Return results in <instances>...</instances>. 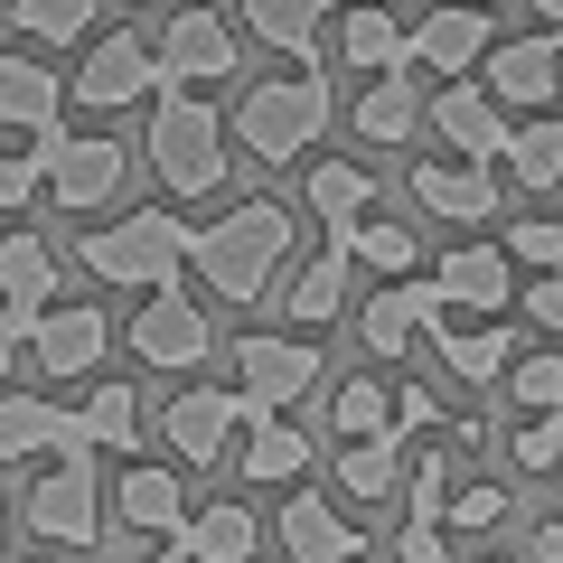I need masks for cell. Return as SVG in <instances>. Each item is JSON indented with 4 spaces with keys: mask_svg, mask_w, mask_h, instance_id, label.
Instances as JSON below:
<instances>
[{
    "mask_svg": "<svg viewBox=\"0 0 563 563\" xmlns=\"http://www.w3.org/2000/svg\"><path fill=\"white\" fill-rule=\"evenodd\" d=\"M507 461H517L526 479H554L563 470V413H526L517 432H507Z\"/></svg>",
    "mask_w": 563,
    "mask_h": 563,
    "instance_id": "cell-39",
    "label": "cell"
},
{
    "mask_svg": "<svg viewBox=\"0 0 563 563\" xmlns=\"http://www.w3.org/2000/svg\"><path fill=\"white\" fill-rule=\"evenodd\" d=\"M235 10H244V29H254V38H273L282 57L310 66V57H320V29L339 20L347 0H235Z\"/></svg>",
    "mask_w": 563,
    "mask_h": 563,
    "instance_id": "cell-28",
    "label": "cell"
},
{
    "mask_svg": "<svg viewBox=\"0 0 563 563\" xmlns=\"http://www.w3.org/2000/svg\"><path fill=\"white\" fill-rule=\"evenodd\" d=\"M347 291H357V254H347V244H320L301 273L282 282V320L310 339V329H329V320L347 310Z\"/></svg>",
    "mask_w": 563,
    "mask_h": 563,
    "instance_id": "cell-21",
    "label": "cell"
},
{
    "mask_svg": "<svg viewBox=\"0 0 563 563\" xmlns=\"http://www.w3.org/2000/svg\"><path fill=\"white\" fill-rule=\"evenodd\" d=\"M76 461L85 451V422L76 404H47V395H0V461Z\"/></svg>",
    "mask_w": 563,
    "mask_h": 563,
    "instance_id": "cell-18",
    "label": "cell"
},
{
    "mask_svg": "<svg viewBox=\"0 0 563 563\" xmlns=\"http://www.w3.org/2000/svg\"><path fill=\"white\" fill-rule=\"evenodd\" d=\"M29 536L47 544H95L103 536V488H95V451H76V461H57L38 488H29Z\"/></svg>",
    "mask_w": 563,
    "mask_h": 563,
    "instance_id": "cell-9",
    "label": "cell"
},
{
    "mask_svg": "<svg viewBox=\"0 0 563 563\" xmlns=\"http://www.w3.org/2000/svg\"><path fill=\"white\" fill-rule=\"evenodd\" d=\"M113 517L132 526V536H179V526H188V488H179V470L132 461V470L113 479Z\"/></svg>",
    "mask_w": 563,
    "mask_h": 563,
    "instance_id": "cell-24",
    "label": "cell"
},
{
    "mask_svg": "<svg viewBox=\"0 0 563 563\" xmlns=\"http://www.w3.org/2000/svg\"><path fill=\"white\" fill-rule=\"evenodd\" d=\"M291 244H301L291 207H282V198H244V207H225L217 225H198L188 263H198V282L217 291V301H263Z\"/></svg>",
    "mask_w": 563,
    "mask_h": 563,
    "instance_id": "cell-1",
    "label": "cell"
},
{
    "mask_svg": "<svg viewBox=\"0 0 563 563\" xmlns=\"http://www.w3.org/2000/svg\"><path fill=\"white\" fill-rule=\"evenodd\" d=\"M432 422H442L432 385H395V432H432Z\"/></svg>",
    "mask_w": 563,
    "mask_h": 563,
    "instance_id": "cell-45",
    "label": "cell"
},
{
    "mask_svg": "<svg viewBox=\"0 0 563 563\" xmlns=\"http://www.w3.org/2000/svg\"><path fill=\"white\" fill-rule=\"evenodd\" d=\"M188 244H198V225H179L169 207H132V217L95 225V235L76 244V263L95 282H122V291H179Z\"/></svg>",
    "mask_w": 563,
    "mask_h": 563,
    "instance_id": "cell-3",
    "label": "cell"
},
{
    "mask_svg": "<svg viewBox=\"0 0 563 563\" xmlns=\"http://www.w3.org/2000/svg\"><path fill=\"white\" fill-rule=\"evenodd\" d=\"M432 347H442V366L461 385H507V366H517V329H432Z\"/></svg>",
    "mask_w": 563,
    "mask_h": 563,
    "instance_id": "cell-32",
    "label": "cell"
},
{
    "mask_svg": "<svg viewBox=\"0 0 563 563\" xmlns=\"http://www.w3.org/2000/svg\"><path fill=\"white\" fill-rule=\"evenodd\" d=\"M442 320H451L442 282H376L357 310V339H366V357H404L422 329H442Z\"/></svg>",
    "mask_w": 563,
    "mask_h": 563,
    "instance_id": "cell-13",
    "label": "cell"
},
{
    "mask_svg": "<svg viewBox=\"0 0 563 563\" xmlns=\"http://www.w3.org/2000/svg\"><path fill=\"white\" fill-rule=\"evenodd\" d=\"M47 188V169H38V151H0V217H20L29 198Z\"/></svg>",
    "mask_w": 563,
    "mask_h": 563,
    "instance_id": "cell-42",
    "label": "cell"
},
{
    "mask_svg": "<svg viewBox=\"0 0 563 563\" xmlns=\"http://www.w3.org/2000/svg\"><path fill=\"white\" fill-rule=\"evenodd\" d=\"M66 95H76L85 113H122V103H151V95H161V47L132 38V29H103V38L85 47V66H76V85H66Z\"/></svg>",
    "mask_w": 563,
    "mask_h": 563,
    "instance_id": "cell-7",
    "label": "cell"
},
{
    "mask_svg": "<svg viewBox=\"0 0 563 563\" xmlns=\"http://www.w3.org/2000/svg\"><path fill=\"white\" fill-rule=\"evenodd\" d=\"M422 113H432V103L413 95V66H404V76H366V95L347 103V122H357L366 151H395V141H413Z\"/></svg>",
    "mask_w": 563,
    "mask_h": 563,
    "instance_id": "cell-25",
    "label": "cell"
},
{
    "mask_svg": "<svg viewBox=\"0 0 563 563\" xmlns=\"http://www.w3.org/2000/svg\"><path fill=\"white\" fill-rule=\"evenodd\" d=\"M329 244H347V254H357V273H376V282H413V263H422L413 225H395V217H357L347 235H329Z\"/></svg>",
    "mask_w": 563,
    "mask_h": 563,
    "instance_id": "cell-34",
    "label": "cell"
},
{
    "mask_svg": "<svg viewBox=\"0 0 563 563\" xmlns=\"http://www.w3.org/2000/svg\"><path fill=\"white\" fill-rule=\"evenodd\" d=\"M169 544H179L188 563H254L263 517H254V507H235V498H217V507H198V517H188Z\"/></svg>",
    "mask_w": 563,
    "mask_h": 563,
    "instance_id": "cell-27",
    "label": "cell"
},
{
    "mask_svg": "<svg viewBox=\"0 0 563 563\" xmlns=\"http://www.w3.org/2000/svg\"><path fill=\"white\" fill-rule=\"evenodd\" d=\"M273 526H282V544H291V563H357V554H366V536L320 498V488H291Z\"/></svg>",
    "mask_w": 563,
    "mask_h": 563,
    "instance_id": "cell-22",
    "label": "cell"
},
{
    "mask_svg": "<svg viewBox=\"0 0 563 563\" xmlns=\"http://www.w3.org/2000/svg\"><path fill=\"white\" fill-rule=\"evenodd\" d=\"M0 10H10V0H0Z\"/></svg>",
    "mask_w": 563,
    "mask_h": 563,
    "instance_id": "cell-51",
    "label": "cell"
},
{
    "mask_svg": "<svg viewBox=\"0 0 563 563\" xmlns=\"http://www.w3.org/2000/svg\"><path fill=\"white\" fill-rule=\"evenodd\" d=\"M20 347H29V310H0V376L20 366Z\"/></svg>",
    "mask_w": 563,
    "mask_h": 563,
    "instance_id": "cell-46",
    "label": "cell"
},
{
    "mask_svg": "<svg viewBox=\"0 0 563 563\" xmlns=\"http://www.w3.org/2000/svg\"><path fill=\"white\" fill-rule=\"evenodd\" d=\"M132 357L151 366V376H188V366L217 357V329H207V310L188 301V291H141V310H132Z\"/></svg>",
    "mask_w": 563,
    "mask_h": 563,
    "instance_id": "cell-8",
    "label": "cell"
},
{
    "mask_svg": "<svg viewBox=\"0 0 563 563\" xmlns=\"http://www.w3.org/2000/svg\"><path fill=\"white\" fill-rule=\"evenodd\" d=\"M329 432H339V442H376V432H395V385H385V376H347L339 395H329Z\"/></svg>",
    "mask_w": 563,
    "mask_h": 563,
    "instance_id": "cell-35",
    "label": "cell"
},
{
    "mask_svg": "<svg viewBox=\"0 0 563 563\" xmlns=\"http://www.w3.org/2000/svg\"><path fill=\"white\" fill-rule=\"evenodd\" d=\"M488 47H498L488 0H442V10L413 20V66L422 76H470V66H488Z\"/></svg>",
    "mask_w": 563,
    "mask_h": 563,
    "instance_id": "cell-15",
    "label": "cell"
},
{
    "mask_svg": "<svg viewBox=\"0 0 563 563\" xmlns=\"http://www.w3.org/2000/svg\"><path fill=\"white\" fill-rule=\"evenodd\" d=\"M507 254H517L526 273H563V217H517L507 225Z\"/></svg>",
    "mask_w": 563,
    "mask_h": 563,
    "instance_id": "cell-41",
    "label": "cell"
},
{
    "mask_svg": "<svg viewBox=\"0 0 563 563\" xmlns=\"http://www.w3.org/2000/svg\"><path fill=\"white\" fill-rule=\"evenodd\" d=\"M10 20H20L38 47H76L85 29L103 20V0H10Z\"/></svg>",
    "mask_w": 563,
    "mask_h": 563,
    "instance_id": "cell-37",
    "label": "cell"
},
{
    "mask_svg": "<svg viewBox=\"0 0 563 563\" xmlns=\"http://www.w3.org/2000/svg\"><path fill=\"white\" fill-rule=\"evenodd\" d=\"M235 461H244V479H263V488H301L310 479V432H301V422H244V451H235Z\"/></svg>",
    "mask_w": 563,
    "mask_h": 563,
    "instance_id": "cell-29",
    "label": "cell"
},
{
    "mask_svg": "<svg viewBox=\"0 0 563 563\" xmlns=\"http://www.w3.org/2000/svg\"><path fill=\"white\" fill-rule=\"evenodd\" d=\"M132 141L113 132H47L38 141V169H47V198L66 207V217H95V207H113L122 188H132Z\"/></svg>",
    "mask_w": 563,
    "mask_h": 563,
    "instance_id": "cell-5",
    "label": "cell"
},
{
    "mask_svg": "<svg viewBox=\"0 0 563 563\" xmlns=\"http://www.w3.org/2000/svg\"><path fill=\"white\" fill-rule=\"evenodd\" d=\"M507 179L536 198V188H563V113H526L517 132H507Z\"/></svg>",
    "mask_w": 563,
    "mask_h": 563,
    "instance_id": "cell-33",
    "label": "cell"
},
{
    "mask_svg": "<svg viewBox=\"0 0 563 563\" xmlns=\"http://www.w3.org/2000/svg\"><path fill=\"white\" fill-rule=\"evenodd\" d=\"M235 376H244L235 385L244 422H273L282 404H301L329 366H320V347H310V339H263V329H254V339H235Z\"/></svg>",
    "mask_w": 563,
    "mask_h": 563,
    "instance_id": "cell-6",
    "label": "cell"
},
{
    "mask_svg": "<svg viewBox=\"0 0 563 563\" xmlns=\"http://www.w3.org/2000/svg\"><path fill=\"white\" fill-rule=\"evenodd\" d=\"M526 10H536V20H544V29L563 38V0H526Z\"/></svg>",
    "mask_w": 563,
    "mask_h": 563,
    "instance_id": "cell-48",
    "label": "cell"
},
{
    "mask_svg": "<svg viewBox=\"0 0 563 563\" xmlns=\"http://www.w3.org/2000/svg\"><path fill=\"white\" fill-rule=\"evenodd\" d=\"M66 76H47L38 57H0V132H29V141H47V132H66Z\"/></svg>",
    "mask_w": 563,
    "mask_h": 563,
    "instance_id": "cell-23",
    "label": "cell"
},
{
    "mask_svg": "<svg viewBox=\"0 0 563 563\" xmlns=\"http://www.w3.org/2000/svg\"><path fill=\"white\" fill-rule=\"evenodd\" d=\"M507 395H517V413H563V357L554 347H526L507 366Z\"/></svg>",
    "mask_w": 563,
    "mask_h": 563,
    "instance_id": "cell-38",
    "label": "cell"
},
{
    "mask_svg": "<svg viewBox=\"0 0 563 563\" xmlns=\"http://www.w3.org/2000/svg\"><path fill=\"white\" fill-rule=\"evenodd\" d=\"M320 132H329V76H320V66H301V76H263L254 95L235 103V141L254 151V161H273V169H291L301 151H320Z\"/></svg>",
    "mask_w": 563,
    "mask_h": 563,
    "instance_id": "cell-4",
    "label": "cell"
},
{
    "mask_svg": "<svg viewBox=\"0 0 563 563\" xmlns=\"http://www.w3.org/2000/svg\"><path fill=\"white\" fill-rule=\"evenodd\" d=\"M517 301H526V329H554L563 339V273H526Z\"/></svg>",
    "mask_w": 563,
    "mask_h": 563,
    "instance_id": "cell-43",
    "label": "cell"
},
{
    "mask_svg": "<svg viewBox=\"0 0 563 563\" xmlns=\"http://www.w3.org/2000/svg\"><path fill=\"white\" fill-rule=\"evenodd\" d=\"M57 273H66V263H57L47 235H29V225H20V235H0V310H29V320H38V310L57 301Z\"/></svg>",
    "mask_w": 563,
    "mask_h": 563,
    "instance_id": "cell-26",
    "label": "cell"
},
{
    "mask_svg": "<svg viewBox=\"0 0 563 563\" xmlns=\"http://www.w3.org/2000/svg\"><path fill=\"white\" fill-rule=\"evenodd\" d=\"M451 536H488V526H507V488L498 479H470V488H451Z\"/></svg>",
    "mask_w": 563,
    "mask_h": 563,
    "instance_id": "cell-40",
    "label": "cell"
},
{
    "mask_svg": "<svg viewBox=\"0 0 563 563\" xmlns=\"http://www.w3.org/2000/svg\"><path fill=\"white\" fill-rule=\"evenodd\" d=\"M161 432H169V451H179L188 470H207V461H225V442L244 432V395H225V385H188V395L161 413Z\"/></svg>",
    "mask_w": 563,
    "mask_h": 563,
    "instance_id": "cell-16",
    "label": "cell"
},
{
    "mask_svg": "<svg viewBox=\"0 0 563 563\" xmlns=\"http://www.w3.org/2000/svg\"><path fill=\"white\" fill-rule=\"evenodd\" d=\"M526 554H536V563H563V517H544L536 536H526Z\"/></svg>",
    "mask_w": 563,
    "mask_h": 563,
    "instance_id": "cell-47",
    "label": "cell"
},
{
    "mask_svg": "<svg viewBox=\"0 0 563 563\" xmlns=\"http://www.w3.org/2000/svg\"><path fill=\"white\" fill-rule=\"evenodd\" d=\"M479 85L498 103H526V113H544V103L563 95V38L554 29H526V38H498L479 66Z\"/></svg>",
    "mask_w": 563,
    "mask_h": 563,
    "instance_id": "cell-14",
    "label": "cell"
},
{
    "mask_svg": "<svg viewBox=\"0 0 563 563\" xmlns=\"http://www.w3.org/2000/svg\"><path fill=\"white\" fill-rule=\"evenodd\" d=\"M339 66L347 76H404V66H413V29H404L385 0H347L339 10Z\"/></svg>",
    "mask_w": 563,
    "mask_h": 563,
    "instance_id": "cell-20",
    "label": "cell"
},
{
    "mask_svg": "<svg viewBox=\"0 0 563 563\" xmlns=\"http://www.w3.org/2000/svg\"><path fill=\"white\" fill-rule=\"evenodd\" d=\"M103 347H113V320H103L95 301H47L38 320H29V357H38V376H95Z\"/></svg>",
    "mask_w": 563,
    "mask_h": 563,
    "instance_id": "cell-12",
    "label": "cell"
},
{
    "mask_svg": "<svg viewBox=\"0 0 563 563\" xmlns=\"http://www.w3.org/2000/svg\"><path fill=\"white\" fill-rule=\"evenodd\" d=\"M404 432H376V442H339V498H357V507H385L404 488Z\"/></svg>",
    "mask_w": 563,
    "mask_h": 563,
    "instance_id": "cell-30",
    "label": "cell"
},
{
    "mask_svg": "<svg viewBox=\"0 0 563 563\" xmlns=\"http://www.w3.org/2000/svg\"><path fill=\"white\" fill-rule=\"evenodd\" d=\"M141 151H151V179H161L169 198H217L225 161H235V151H225V113L198 85H161V95H151V141H141Z\"/></svg>",
    "mask_w": 563,
    "mask_h": 563,
    "instance_id": "cell-2",
    "label": "cell"
},
{
    "mask_svg": "<svg viewBox=\"0 0 563 563\" xmlns=\"http://www.w3.org/2000/svg\"><path fill=\"white\" fill-rule=\"evenodd\" d=\"M141 563H188V554H179V544H169V554H141Z\"/></svg>",
    "mask_w": 563,
    "mask_h": 563,
    "instance_id": "cell-49",
    "label": "cell"
},
{
    "mask_svg": "<svg viewBox=\"0 0 563 563\" xmlns=\"http://www.w3.org/2000/svg\"><path fill=\"white\" fill-rule=\"evenodd\" d=\"M76 422H85V451H141V395L132 385H95L76 404Z\"/></svg>",
    "mask_w": 563,
    "mask_h": 563,
    "instance_id": "cell-36",
    "label": "cell"
},
{
    "mask_svg": "<svg viewBox=\"0 0 563 563\" xmlns=\"http://www.w3.org/2000/svg\"><path fill=\"white\" fill-rule=\"evenodd\" d=\"M0 536H10V507H0Z\"/></svg>",
    "mask_w": 563,
    "mask_h": 563,
    "instance_id": "cell-50",
    "label": "cell"
},
{
    "mask_svg": "<svg viewBox=\"0 0 563 563\" xmlns=\"http://www.w3.org/2000/svg\"><path fill=\"white\" fill-rule=\"evenodd\" d=\"M235 76V29L217 10H179L161 29V85H225Z\"/></svg>",
    "mask_w": 563,
    "mask_h": 563,
    "instance_id": "cell-17",
    "label": "cell"
},
{
    "mask_svg": "<svg viewBox=\"0 0 563 563\" xmlns=\"http://www.w3.org/2000/svg\"><path fill=\"white\" fill-rule=\"evenodd\" d=\"M413 207L442 225H498V161H413Z\"/></svg>",
    "mask_w": 563,
    "mask_h": 563,
    "instance_id": "cell-10",
    "label": "cell"
},
{
    "mask_svg": "<svg viewBox=\"0 0 563 563\" xmlns=\"http://www.w3.org/2000/svg\"><path fill=\"white\" fill-rule=\"evenodd\" d=\"M301 198H310V217H320L329 235H347V225H357V217H376V179H366L357 161H310Z\"/></svg>",
    "mask_w": 563,
    "mask_h": 563,
    "instance_id": "cell-31",
    "label": "cell"
},
{
    "mask_svg": "<svg viewBox=\"0 0 563 563\" xmlns=\"http://www.w3.org/2000/svg\"><path fill=\"white\" fill-rule=\"evenodd\" d=\"M432 132L451 141V161H507V132H517V122H507V103L488 95L479 76H451L442 95H432Z\"/></svg>",
    "mask_w": 563,
    "mask_h": 563,
    "instance_id": "cell-11",
    "label": "cell"
},
{
    "mask_svg": "<svg viewBox=\"0 0 563 563\" xmlns=\"http://www.w3.org/2000/svg\"><path fill=\"white\" fill-rule=\"evenodd\" d=\"M432 282H442V301L451 310H507L517 301V254H507V244H451L442 263H432Z\"/></svg>",
    "mask_w": 563,
    "mask_h": 563,
    "instance_id": "cell-19",
    "label": "cell"
},
{
    "mask_svg": "<svg viewBox=\"0 0 563 563\" xmlns=\"http://www.w3.org/2000/svg\"><path fill=\"white\" fill-rule=\"evenodd\" d=\"M395 563H451V526H432V517H404Z\"/></svg>",
    "mask_w": 563,
    "mask_h": 563,
    "instance_id": "cell-44",
    "label": "cell"
}]
</instances>
